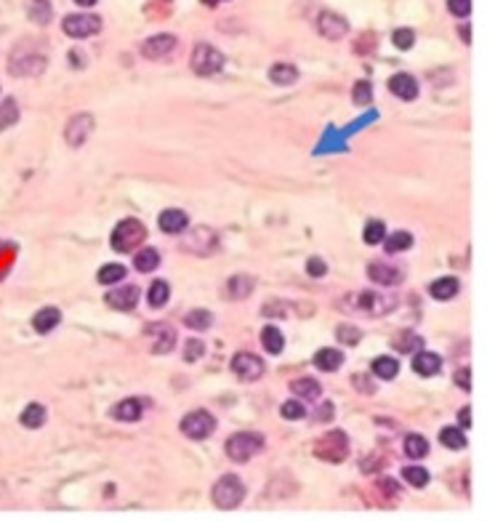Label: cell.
I'll return each instance as SVG.
<instances>
[{
	"mask_svg": "<svg viewBox=\"0 0 487 522\" xmlns=\"http://www.w3.org/2000/svg\"><path fill=\"white\" fill-rule=\"evenodd\" d=\"M147 240V226L139 219H122L120 224L112 229V248L118 253H131Z\"/></svg>",
	"mask_w": 487,
	"mask_h": 522,
	"instance_id": "cell-1",
	"label": "cell"
},
{
	"mask_svg": "<svg viewBox=\"0 0 487 522\" xmlns=\"http://www.w3.org/2000/svg\"><path fill=\"white\" fill-rule=\"evenodd\" d=\"M264 435L259 432H237L226 440V456L235 461V464H245L250 461L256 453H261L264 448Z\"/></svg>",
	"mask_w": 487,
	"mask_h": 522,
	"instance_id": "cell-2",
	"label": "cell"
},
{
	"mask_svg": "<svg viewBox=\"0 0 487 522\" xmlns=\"http://www.w3.org/2000/svg\"><path fill=\"white\" fill-rule=\"evenodd\" d=\"M314 456L331 464H341L349 456V437L341 429H331L314 442Z\"/></svg>",
	"mask_w": 487,
	"mask_h": 522,
	"instance_id": "cell-3",
	"label": "cell"
},
{
	"mask_svg": "<svg viewBox=\"0 0 487 522\" xmlns=\"http://www.w3.org/2000/svg\"><path fill=\"white\" fill-rule=\"evenodd\" d=\"M245 501V485L237 474H224L213 485V504L219 509H237Z\"/></svg>",
	"mask_w": 487,
	"mask_h": 522,
	"instance_id": "cell-4",
	"label": "cell"
},
{
	"mask_svg": "<svg viewBox=\"0 0 487 522\" xmlns=\"http://www.w3.org/2000/svg\"><path fill=\"white\" fill-rule=\"evenodd\" d=\"M224 53L219 51V48H213L210 43H197L194 46V51H192V70L197 72V75H203V78H208V75H216V72L224 67Z\"/></svg>",
	"mask_w": 487,
	"mask_h": 522,
	"instance_id": "cell-5",
	"label": "cell"
},
{
	"mask_svg": "<svg viewBox=\"0 0 487 522\" xmlns=\"http://www.w3.org/2000/svg\"><path fill=\"white\" fill-rule=\"evenodd\" d=\"M181 432L190 440H208L216 432V418L208 411H192L181 418Z\"/></svg>",
	"mask_w": 487,
	"mask_h": 522,
	"instance_id": "cell-6",
	"label": "cell"
},
{
	"mask_svg": "<svg viewBox=\"0 0 487 522\" xmlns=\"http://www.w3.org/2000/svg\"><path fill=\"white\" fill-rule=\"evenodd\" d=\"M232 370H235V376L240 381H259L264 376V370H266V366H264L261 357L253 354V352H237L232 357Z\"/></svg>",
	"mask_w": 487,
	"mask_h": 522,
	"instance_id": "cell-7",
	"label": "cell"
},
{
	"mask_svg": "<svg viewBox=\"0 0 487 522\" xmlns=\"http://www.w3.org/2000/svg\"><path fill=\"white\" fill-rule=\"evenodd\" d=\"M62 30L75 40H83V37L96 35L102 30V19L91 17V14H70L62 21Z\"/></svg>",
	"mask_w": 487,
	"mask_h": 522,
	"instance_id": "cell-8",
	"label": "cell"
},
{
	"mask_svg": "<svg viewBox=\"0 0 487 522\" xmlns=\"http://www.w3.org/2000/svg\"><path fill=\"white\" fill-rule=\"evenodd\" d=\"M93 128H96V120H93V115H88V112H80V115H75L70 123H67V128H64V139H67V144L70 147H83L88 141V136L93 134Z\"/></svg>",
	"mask_w": 487,
	"mask_h": 522,
	"instance_id": "cell-9",
	"label": "cell"
},
{
	"mask_svg": "<svg viewBox=\"0 0 487 522\" xmlns=\"http://www.w3.org/2000/svg\"><path fill=\"white\" fill-rule=\"evenodd\" d=\"M394 307H397V301L392 296H383V294H370V291H365V294H357V296H354V309L373 314V317L389 314Z\"/></svg>",
	"mask_w": 487,
	"mask_h": 522,
	"instance_id": "cell-10",
	"label": "cell"
},
{
	"mask_svg": "<svg viewBox=\"0 0 487 522\" xmlns=\"http://www.w3.org/2000/svg\"><path fill=\"white\" fill-rule=\"evenodd\" d=\"M139 298H141L139 285H120V288L109 291L104 296V301H107V307H112V309L128 312V309H134V307L139 304Z\"/></svg>",
	"mask_w": 487,
	"mask_h": 522,
	"instance_id": "cell-11",
	"label": "cell"
},
{
	"mask_svg": "<svg viewBox=\"0 0 487 522\" xmlns=\"http://www.w3.org/2000/svg\"><path fill=\"white\" fill-rule=\"evenodd\" d=\"M317 30L328 40H338V37H344L349 33V21L341 14H336V11H322L317 17Z\"/></svg>",
	"mask_w": 487,
	"mask_h": 522,
	"instance_id": "cell-12",
	"label": "cell"
},
{
	"mask_svg": "<svg viewBox=\"0 0 487 522\" xmlns=\"http://www.w3.org/2000/svg\"><path fill=\"white\" fill-rule=\"evenodd\" d=\"M176 48V35H171V33H160V35H152L147 37L144 43H141V56H147V59H163V56H168V53Z\"/></svg>",
	"mask_w": 487,
	"mask_h": 522,
	"instance_id": "cell-13",
	"label": "cell"
},
{
	"mask_svg": "<svg viewBox=\"0 0 487 522\" xmlns=\"http://www.w3.org/2000/svg\"><path fill=\"white\" fill-rule=\"evenodd\" d=\"M147 336L152 339V352L155 354H168L171 349L176 347V331L171 328V325H165V323H160V325H149L147 328Z\"/></svg>",
	"mask_w": 487,
	"mask_h": 522,
	"instance_id": "cell-14",
	"label": "cell"
},
{
	"mask_svg": "<svg viewBox=\"0 0 487 522\" xmlns=\"http://www.w3.org/2000/svg\"><path fill=\"white\" fill-rule=\"evenodd\" d=\"M43 70H46V56H40V53L19 56L8 64V72L17 75V78H33V75H40Z\"/></svg>",
	"mask_w": 487,
	"mask_h": 522,
	"instance_id": "cell-15",
	"label": "cell"
},
{
	"mask_svg": "<svg viewBox=\"0 0 487 522\" xmlns=\"http://www.w3.org/2000/svg\"><path fill=\"white\" fill-rule=\"evenodd\" d=\"M389 91H392L397 99H402V102H413V99L418 96V83H416L413 75L397 72V75L389 78Z\"/></svg>",
	"mask_w": 487,
	"mask_h": 522,
	"instance_id": "cell-16",
	"label": "cell"
},
{
	"mask_svg": "<svg viewBox=\"0 0 487 522\" xmlns=\"http://www.w3.org/2000/svg\"><path fill=\"white\" fill-rule=\"evenodd\" d=\"M157 224H160V229H163L165 235H178V232H184V229L190 226V216L181 208H168L160 213Z\"/></svg>",
	"mask_w": 487,
	"mask_h": 522,
	"instance_id": "cell-17",
	"label": "cell"
},
{
	"mask_svg": "<svg viewBox=\"0 0 487 522\" xmlns=\"http://www.w3.org/2000/svg\"><path fill=\"white\" fill-rule=\"evenodd\" d=\"M367 278L373 280V282H378V285H400L402 272L397 267L383 264V261H373V264L367 267Z\"/></svg>",
	"mask_w": 487,
	"mask_h": 522,
	"instance_id": "cell-18",
	"label": "cell"
},
{
	"mask_svg": "<svg viewBox=\"0 0 487 522\" xmlns=\"http://www.w3.org/2000/svg\"><path fill=\"white\" fill-rule=\"evenodd\" d=\"M413 370H416L418 376H437L439 370H442V357L439 354H434V352H418L416 357H413Z\"/></svg>",
	"mask_w": 487,
	"mask_h": 522,
	"instance_id": "cell-19",
	"label": "cell"
},
{
	"mask_svg": "<svg viewBox=\"0 0 487 522\" xmlns=\"http://www.w3.org/2000/svg\"><path fill=\"white\" fill-rule=\"evenodd\" d=\"M59 323H62V312H59L56 307H43V309H37L35 317H33V328H35L37 333H51Z\"/></svg>",
	"mask_w": 487,
	"mask_h": 522,
	"instance_id": "cell-20",
	"label": "cell"
},
{
	"mask_svg": "<svg viewBox=\"0 0 487 522\" xmlns=\"http://www.w3.org/2000/svg\"><path fill=\"white\" fill-rule=\"evenodd\" d=\"M141 413H144V402L136 397H128L112 408V418H118V421H139Z\"/></svg>",
	"mask_w": 487,
	"mask_h": 522,
	"instance_id": "cell-21",
	"label": "cell"
},
{
	"mask_svg": "<svg viewBox=\"0 0 487 522\" xmlns=\"http://www.w3.org/2000/svg\"><path fill=\"white\" fill-rule=\"evenodd\" d=\"M341 363H344V352H338V349L325 347L314 354V366L320 370H325V373H336L341 368Z\"/></svg>",
	"mask_w": 487,
	"mask_h": 522,
	"instance_id": "cell-22",
	"label": "cell"
},
{
	"mask_svg": "<svg viewBox=\"0 0 487 522\" xmlns=\"http://www.w3.org/2000/svg\"><path fill=\"white\" fill-rule=\"evenodd\" d=\"M253 285H256L253 278H248V275H235V278H229V282H226V296L232 298V301H240V298H245L253 291Z\"/></svg>",
	"mask_w": 487,
	"mask_h": 522,
	"instance_id": "cell-23",
	"label": "cell"
},
{
	"mask_svg": "<svg viewBox=\"0 0 487 522\" xmlns=\"http://www.w3.org/2000/svg\"><path fill=\"white\" fill-rule=\"evenodd\" d=\"M269 80H272L275 86H293V83L298 80V70L293 67V64L279 62V64H272V70H269Z\"/></svg>",
	"mask_w": 487,
	"mask_h": 522,
	"instance_id": "cell-24",
	"label": "cell"
},
{
	"mask_svg": "<svg viewBox=\"0 0 487 522\" xmlns=\"http://www.w3.org/2000/svg\"><path fill=\"white\" fill-rule=\"evenodd\" d=\"M432 296L439 298V301H450L458 291H461V282H458V278H439L432 282Z\"/></svg>",
	"mask_w": 487,
	"mask_h": 522,
	"instance_id": "cell-25",
	"label": "cell"
},
{
	"mask_svg": "<svg viewBox=\"0 0 487 522\" xmlns=\"http://www.w3.org/2000/svg\"><path fill=\"white\" fill-rule=\"evenodd\" d=\"M383 248H386L389 256H392V253H402V251L413 248V235L405 232V229L394 232V235H386V237H383Z\"/></svg>",
	"mask_w": 487,
	"mask_h": 522,
	"instance_id": "cell-26",
	"label": "cell"
},
{
	"mask_svg": "<svg viewBox=\"0 0 487 522\" xmlns=\"http://www.w3.org/2000/svg\"><path fill=\"white\" fill-rule=\"evenodd\" d=\"M19 421H21V426H27V429H40V426L46 424V408H43L40 402H33V405H27V408L21 411Z\"/></svg>",
	"mask_w": 487,
	"mask_h": 522,
	"instance_id": "cell-27",
	"label": "cell"
},
{
	"mask_svg": "<svg viewBox=\"0 0 487 522\" xmlns=\"http://www.w3.org/2000/svg\"><path fill=\"white\" fill-rule=\"evenodd\" d=\"M291 389H293V395L301 397V400H317L320 392H322V386H320L317 379H296V381L291 384Z\"/></svg>",
	"mask_w": 487,
	"mask_h": 522,
	"instance_id": "cell-28",
	"label": "cell"
},
{
	"mask_svg": "<svg viewBox=\"0 0 487 522\" xmlns=\"http://www.w3.org/2000/svg\"><path fill=\"white\" fill-rule=\"evenodd\" d=\"M261 344L269 354H279V352L285 349V336H282V331L275 328V325H266L261 331Z\"/></svg>",
	"mask_w": 487,
	"mask_h": 522,
	"instance_id": "cell-29",
	"label": "cell"
},
{
	"mask_svg": "<svg viewBox=\"0 0 487 522\" xmlns=\"http://www.w3.org/2000/svg\"><path fill=\"white\" fill-rule=\"evenodd\" d=\"M373 373L383 381H389V379H394L400 373V363L394 357H389V354H381V357L373 360Z\"/></svg>",
	"mask_w": 487,
	"mask_h": 522,
	"instance_id": "cell-30",
	"label": "cell"
},
{
	"mask_svg": "<svg viewBox=\"0 0 487 522\" xmlns=\"http://www.w3.org/2000/svg\"><path fill=\"white\" fill-rule=\"evenodd\" d=\"M51 14L53 8L48 0H30V6H27V17L33 19L35 24H40V27L51 21Z\"/></svg>",
	"mask_w": 487,
	"mask_h": 522,
	"instance_id": "cell-31",
	"label": "cell"
},
{
	"mask_svg": "<svg viewBox=\"0 0 487 522\" xmlns=\"http://www.w3.org/2000/svg\"><path fill=\"white\" fill-rule=\"evenodd\" d=\"M421 344H423V339L416 331H400L392 339V347L397 352H416V349H421Z\"/></svg>",
	"mask_w": 487,
	"mask_h": 522,
	"instance_id": "cell-32",
	"label": "cell"
},
{
	"mask_svg": "<svg viewBox=\"0 0 487 522\" xmlns=\"http://www.w3.org/2000/svg\"><path fill=\"white\" fill-rule=\"evenodd\" d=\"M439 442H442L445 448H450V451H463V448L469 445L463 432H461L458 426H445V429L439 432Z\"/></svg>",
	"mask_w": 487,
	"mask_h": 522,
	"instance_id": "cell-33",
	"label": "cell"
},
{
	"mask_svg": "<svg viewBox=\"0 0 487 522\" xmlns=\"http://www.w3.org/2000/svg\"><path fill=\"white\" fill-rule=\"evenodd\" d=\"M184 325L192 328V331H208L213 325V314L208 309H192L187 317H184Z\"/></svg>",
	"mask_w": 487,
	"mask_h": 522,
	"instance_id": "cell-34",
	"label": "cell"
},
{
	"mask_svg": "<svg viewBox=\"0 0 487 522\" xmlns=\"http://www.w3.org/2000/svg\"><path fill=\"white\" fill-rule=\"evenodd\" d=\"M157 264H160V253H157L155 248H144V251H139L136 253V259H134V267L139 269V272H155Z\"/></svg>",
	"mask_w": 487,
	"mask_h": 522,
	"instance_id": "cell-35",
	"label": "cell"
},
{
	"mask_svg": "<svg viewBox=\"0 0 487 522\" xmlns=\"http://www.w3.org/2000/svg\"><path fill=\"white\" fill-rule=\"evenodd\" d=\"M405 453L410 456V458H423L426 453H429V440L423 435H407L405 437Z\"/></svg>",
	"mask_w": 487,
	"mask_h": 522,
	"instance_id": "cell-36",
	"label": "cell"
},
{
	"mask_svg": "<svg viewBox=\"0 0 487 522\" xmlns=\"http://www.w3.org/2000/svg\"><path fill=\"white\" fill-rule=\"evenodd\" d=\"M168 296H171V285H168L165 280H155L152 288H149V307H155V309L165 307V304H168Z\"/></svg>",
	"mask_w": 487,
	"mask_h": 522,
	"instance_id": "cell-37",
	"label": "cell"
},
{
	"mask_svg": "<svg viewBox=\"0 0 487 522\" xmlns=\"http://www.w3.org/2000/svg\"><path fill=\"white\" fill-rule=\"evenodd\" d=\"M96 278H99L102 285H115V282H120L125 278V267L122 264H104Z\"/></svg>",
	"mask_w": 487,
	"mask_h": 522,
	"instance_id": "cell-38",
	"label": "cell"
},
{
	"mask_svg": "<svg viewBox=\"0 0 487 522\" xmlns=\"http://www.w3.org/2000/svg\"><path fill=\"white\" fill-rule=\"evenodd\" d=\"M19 120V107L14 99H3V105H0V131H6V128H11L14 123Z\"/></svg>",
	"mask_w": 487,
	"mask_h": 522,
	"instance_id": "cell-39",
	"label": "cell"
},
{
	"mask_svg": "<svg viewBox=\"0 0 487 522\" xmlns=\"http://www.w3.org/2000/svg\"><path fill=\"white\" fill-rule=\"evenodd\" d=\"M378 493L383 496L381 504H394L397 498H400V483L397 480H392V477H383V480H378Z\"/></svg>",
	"mask_w": 487,
	"mask_h": 522,
	"instance_id": "cell-40",
	"label": "cell"
},
{
	"mask_svg": "<svg viewBox=\"0 0 487 522\" xmlns=\"http://www.w3.org/2000/svg\"><path fill=\"white\" fill-rule=\"evenodd\" d=\"M336 339L341 341V344H347V347H357L360 344V339H362V331L357 328V325H338L336 328Z\"/></svg>",
	"mask_w": 487,
	"mask_h": 522,
	"instance_id": "cell-41",
	"label": "cell"
},
{
	"mask_svg": "<svg viewBox=\"0 0 487 522\" xmlns=\"http://www.w3.org/2000/svg\"><path fill=\"white\" fill-rule=\"evenodd\" d=\"M383 237H386V224L383 222H367L365 224V232H362V240H365L367 245H378L383 243Z\"/></svg>",
	"mask_w": 487,
	"mask_h": 522,
	"instance_id": "cell-42",
	"label": "cell"
},
{
	"mask_svg": "<svg viewBox=\"0 0 487 522\" xmlns=\"http://www.w3.org/2000/svg\"><path fill=\"white\" fill-rule=\"evenodd\" d=\"M402 477H405L413 487L429 485V471L423 469V467H405V469H402Z\"/></svg>",
	"mask_w": 487,
	"mask_h": 522,
	"instance_id": "cell-43",
	"label": "cell"
},
{
	"mask_svg": "<svg viewBox=\"0 0 487 522\" xmlns=\"http://www.w3.org/2000/svg\"><path fill=\"white\" fill-rule=\"evenodd\" d=\"M392 43H394L400 51H410L413 43H416V33H413L410 27H400V30L392 33Z\"/></svg>",
	"mask_w": 487,
	"mask_h": 522,
	"instance_id": "cell-44",
	"label": "cell"
},
{
	"mask_svg": "<svg viewBox=\"0 0 487 522\" xmlns=\"http://www.w3.org/2000/svg\"><path fill=\"white\" fill-rule=\"evenodd\" d=\"M279 413H282V418H288V421H298V418H306V405L301 400H288L282 402Z\"/></svg>",
	"mask_w": 487,
	"mask_h": 522,
	"instance_id": "cell-45",
	"label": "cell"
},
{
	"mask_svg": "<svg viewBox=\"0 0 487 522\" xmlns=\"http://www.w3.org/2000/svg\"><path fill=\"white\" fill-rule=\"evenodd\" d=\"M351 99H354V105L365 107L373 102V86L367 83V80H360L357 86H354V93H351Z\"/></svg>",
	"mask_w": 487,
	"mask_h": 522,
	"instance_id": "cell-46",
	"label": "cell"
},
{
	"mask_svg": "<svg viewBox=\"0 0 487 522\" xmlns=\"http://www.w3.org/2000/svg\"><path fill=\"white\" fill-rule=\"evenodd\" d=\"M203 354H205V344H203L200 339H190L187 347H184V360H187V363H197Z\"/></svg>",
	"mask_w": 487,
	"mask_h": 522,
	"instance_id": "cell-47",
	"label": "cell"
},
{
	"mask_svg": "<svg viewBox=\"0 0 487 522\" xmlns=\"http://www.w3.org/2000/svg\"><path fill=\"white\" fill-rule=\"evenodd\" d=\"M448 11L452 17L466 19L471 14V0H448Z\"/></svg>",
	"mask_w": 487,
	"mask_h": 522,
	"instance_id": "cell-48",
	"label": "cell"
},
{
	"mask_svg": "<svg viewBox=\"0 0 487 522\" xmlns=\"http://www.w3.org/2000/svg\"><path fill=\"white\" fill-rule=\"evenodd\" d=\"M306 272H309V278H325L328 275V264L320 259V256H312V259L306 261Z\"/></svg>",
	"mask_w": 487,
	"mask_h": 522,
	"instance_id": "cell-49",
	"label": "cell"
},
{
	"mask_svg": "<svg viewBox=\"0 0 487 522\" xmlns=\"http://www.w3.org/2000/svg\"><path fill=\"white\" fill-rule=\"evenodd\" d=\"M455 384L463 389V392H471V368L463 366L455 370Z\"/></svg>",
	"mask_w": 487,
	"mask_h": 522,
	"instance_id": "cell-50",
	"label": "cell"
},
{
	"mask_svg": "<svg viewBox=\"0 0 487 522\" xmlns=\"http://www.w3.org/2000/svg\"><path fill=\"white\" fill-rule=\"evenodd\" d=\"M351 384H354V389H357V392H362V395H373V392H376V386H373V384H370V379H367V376H362V373L351 376Z\"/></svg>",
	"mask_w": 487,
	"mask_h": 522,
	"instance_id": "cell-51",
	"label": "cell"
},
{
	"mask_svg": "<svg viewBox=\"0 0 487 522\" xmlns=\"http://www.w3.org/2000/svg\"><path fill=\"white\" fill-rule=\"evenodd\" d=\"M333 416H336L333 402H322V405H320V411H317V421H331Z\"/></svg>",
	"mask_w": 487,
	"mask_h": 522,
	"instance_id": "cell-52",
	"label": "cell"
},
{
	"mask_svg": "<svg viewBox=\"0 0 487 522\" xmlns=\"http://www.w3.org/2000/svg\"><path fill=\"white\" fill-rule=\"evenodd\" d=\"M458 418H461V429H469V426H471V408H469V405H466V408H461Z\"/></svg>",
	"mask_w": 487,
	"mask_h": 522,
	"instance_id": "cell-53",
	"label": "cell"
},
{
	"mask_svg": "<svg viewBox=\"0 0 487 522\" xmlns=\"http://www.w3.org/2000/svg\"><path fill=\"white\" fill-rule=\"evenodd\" d=\"M70 62H72V67H86V64H83V56H80V51H70Z\"/></svg>",
	"mask_w": 487,
	"mask_h": 522,
	"instance_id": "cell-54",
	"label": "cell"
},
{
	"mask_svg": "<svg viewBox=\"0 0 487 522\" xmlns=\"http://www.w3.org/2000/svg\"><path fill=\"white\" fill-rule=\"evenodd\" d=\"M461 37H463V43L469 46V43H471V27H469V24H461Z\"/></svg>",
	"mask_w": 487,
	"mask_h": 522,
	"instance_id": "cell-55",
	"label": "cell"
},
{
	"mask_svg": "<svg viewBox=\"0 0 487 522\" xmlns=\"http://www.w3.org/2000/svg\"><path fill=\"white\" fill-rule=\"evenodd\" d=\"M75 3H77V6H83V8H88V6H96L99 0H75Z\"/></svg>",
	"mask_w": 487,
	"mask_h": 522,
	"instance_id": "cell-56",
	"label": "cell"
},
{
	"mask_svg": "<svg viewBox=\"0 0 487 522\" xmlns=\"http://www.w3.org/2000/svg\"><path fill=\"white\" fill-rule=\"evenodd\" d=\"M205 6H219V3H224V0H203Z\"/></svg>",
	"mask_w": 487,
	"mask_h": 522,
	"instance_id": "cell-57",
	"label": "cell"
}]
</instances>
